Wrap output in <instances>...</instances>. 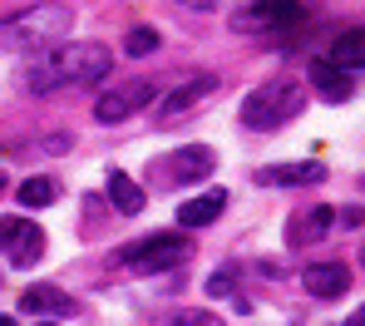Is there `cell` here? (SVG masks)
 Returning <instances> with one entry per match:
<instances>
[{
    "label": "cell",
    "mask_w": 365,
    "mask_h": 326,
    "mask_svg": "<svg viewBox=\"0 0 365 326\" xmlns=\"http://www.w3.org/2000/svg\"><path fill=\"white\" fill-rule=\"evenodd\" d=\"M326 65H336L341 74H356L365 65V30H346L336 45H331V55H326Z\"/></svg>",
    "instance_id": "cell-15"
},
{
    "label": "cell",
    "mask_w": 365,
    "mask_h": 326,
    "mask_svg": "<svg viewBox=\"0 0 365 326\" xmlns=\"http://www.w3.org/2000/svg\"><path fill=\"white\" fill-rule=\"evenodd\" d=\"M306 109V89L297 79H267L242 99V124L252 133H272Z\"/></svg>",
    "instance_id": "cell-3"
},
{
    "label": "cell",
    "mask_w": 365,
    "mask_h": 326,
    "mask_svg": "<svg viewBox=\"0 0 365 326\" xmlns=\"http://www.w3.org/2000/svg\"><path fill=\"white\" fill-rule=\"evenodd\" d=\"M331 223H336V213L326 208V203H306L302 213L287 223V238H292V248H306V243H321L326 233H331Z\"/></svg>",
    "instance_id": "cell-12"
},
{
    "label": "cell",
    "mask_w": 365,
    "mask_h": 326,
    "mask_svg": "<svg viewBox=\"0 0 365 326\" xmlns=\"http://www.w3.org/2000/svg\"><path fill=\"white\" fill-rule=\"evenodd\" d=\"M109 203L119 208L123 218H133V213H143V183H133L128 173H109Z\"/></svg>",
    "instance_id": "cell-17"
},
{
    "label": "cell",
    "mask_w": 365,
    "mask_h": 326,
    "mask_svg": "<svg viewBox=\"0 0 365 326\" xmlns=\"http://www.w3.org/2000/svg\"><path fill=\"white\" fill-rule=\"evenodd\" d=\"M20 312H40V317H74V312H79V302H74L69 292H60V287H25Z\"/></svg>",
    "instance_id": "cell-14"
},
{
    "label": "cell",
    "mask_w": 365,
    "mask_h": 326,
    "mask_svg": "<svg viewBox=\"0 0 365 326\" xmlns=\"http://www.w3.org/2000/svg\"><path fill=\"white\" fill-rule=\"evenodd\" d=\"M15 198H20L25 208H50V203H55V178H25Z\"/></svg>",
    "instance_id": "cell-18"
},
{
    "label": "cell",
    "mask_w": 365,
    "mask_h": 326,
    "mask_svg": "<svg viewBox=\"0 0 365 326\" xmlns=\"http://www.w3.org/2000/svg\"><path fill=\"white\" fill-rule=\"evenodd\" d=\"M217 74H192V79H182V84H173L163 99H158V124H173V119H182L187 109H197L202 99H212L217 94Z\"/></svg>",
    "instance_id": "cell-9"
},
{
    "label": "cell",
    "mask_w": 365,
    "mask_h": 326,
    "mask_svg": "<svg viewBox=\"0 0 365 326\" xmlns=\"http://www.w3.org/2000/svg\"><path fill=\"white\" fill-rule=\"evenodd\" d=\"M222 208H227V193L222 188H207V193L178 203V228H207V223L222 218Z\"/></svg>",
    "instance_id": "cell-13"
},
{
    "label": "cell",
    "mask_w": 365,
    "mask_h": 326,
    "mask_svg": "<svg viewBox=\"0 0 365 326\" xmlns=\"http://www.w3.org/2000/svg\"><path fill=\"white\" fill-rule=\"evenodd\" d=\"M346 326H365V317H351V322H346Z\"/></svg>",
    "instance_id": "cell-21"
},
{
    "label": "cell",
    "mask_w": 365,
    "mask_h": 326,
    "mask_svg": "<svg viewBox=\"0 0 365 326\" xmlns=\"http://www.w3.org/2000/svg\"><path fill=\"white\" fill-rule=\"evenodd\" d=\"M302 282H306L311 297L336 302V297L351 292V267H346V262H316V267H306V272H302Z\"/></svg>",
    "instance_id": "cell-11"
},
{
    "label": "cell",
    "mask_w": 365,
    "mask_h": 326,
    "mask_svg": "<svg viewBox=\"0 0 365 326\" xmlns=\"http://www.w3.org/2000/svg\"><path fill=\"white\" fill-rule=\"evenodd\" d=\"M0 188H5V178H0Z\"/></svg>",
    "instance_id": "cell-24"
},
{
    "label": "cell",
    "mask_w": 365,
    "mask_h": 326,
    "mask_svg": "<svg viewBox=\"0 0 365 326\" xmlns=\"http://www.w3.org/2000/svg\"><path fill=\"white\" fill-rule=\"evenodd\" d=\"M212 168H217V153H212L207 143H182V148H173V153L153 168V178H158L163 188H182V183H202Z\"/></svg>",
    "instance_id": "cell-4"
},
{
    "label": "cell",
    "mask_w": 365,
    "mask_h": 326,
    "mask_svg": "<svg viewBox=\"0 0 365 326\" xmlns=\"http://www.w3.org/2000/svg\"><path fill=\"white\" fill-rule=\"evenodd\" d=\"M0 253L10 267H35L45 258V233L30 218H0Z\"/></svg>",
    "instance_id": "cell-8"
},
{
    "label": "cell",
    "mask_w": 365,
    "mask_h": 326,
    "mask_svg": "<svg viewBox=\"0 0 365 326\" xmlns=\"http://www.w3.org/2000/svg\"><path fill=\"white\" fill-rule=\"evenodd\" d=\"M74 25V10L60 0H40V5H25L20 15H10L0 25V50H50L60 45Z\"/></svg>",
    "instance_id": "cell-2"
},
{
    "label": "cell",
    "mask_w": 365,
    "mask_h": 326,
    "mask_svg": "<svg viewBox=\"0 0 365 326\" xmlns=\"http://www.w3.org/2000/svg\"><path fill=\"white\" fill-rule=\"evenodd\" d=\"M153 99H158V79H128V84H114L94 99V119L99 124H123L128 114H138Z\"/></svg>",
    "instance_id": "cell-5"
},
{
    "label": "cell",
    "mask_w": 365,
    "mask_h": 326,
    "mask_svg": "<svg viewBox=\"0 0 365 326\" xmlns=\"http://www.w3.org/2000/svg\"><path fill=\"white\" fill-rule=\"evenodd\" d=\"M326 178V163L302 158V163H277V168H257V183L262 188H311Z\"/></svg>",
    "instance_id": "cell-10"
},
{
    "label": "cell",
    "mask_w": 365,
    "mask_h": 326,
    "mask_svg": "<svg viewBox=\"0 0 365 326\" xmlns=\"http://www.w3.org/2000/svg\"><path fill=\"white\" fill-rule=\"evenodd\" d=\"M40 326H60V322H50V317H45V322H40Z\"/></svg>",
    "instance_id": "cell-23"
},
{
    "label": "cell",
    "mask_w": 365,
    "mask_h": 326,
    "mask_svg": "<svg viewBox=\"0 0 365 326\" xmlns=\"http://www.w3.org/2000/svg\"><path fill=\"white\" fill-rule=\"evenodd\" d=\"M109 50L104 45H50V50H40L30 69H25V84H30V94H50V89H60V84H99L104 74H109Z\"/></svg>",
    "instance_id": "cell-1"
},
{
    "label": "cell",
    "mask_w": 365,
    "mask_h": 326,
    "mask_svg": "<svg viewBox=\"0 0 365 326\" xmlns=\"http://www.w3.org/2000/svg\"><path fill=\"white\" fill-rule=\"evenodd\" d=\"M187 258V238L182 233H153L143 243H133L128 253H119V262H128L133 272H168Z\"/></svg>",
    "instance_id": "cell-6"
},
{
    "label": "cell",
    "mask_w": 365,
    "mask_h": 326,
    "mask_svg": "<svg viewBox=\"0 0 365 326\" xmlns=\"http://www.w3.org/2000/svg\"><path fill=\"white\" fill-rule=\"evenodd\" d=\"M306 20V5L302 0H257L232 15V30H252V35H267V30H287V25H302Z\"/></svg>",
    "instance_id": "cell-7"
},
{
    "label": "cell",
    "mask_w": 365,
    "mask_h": 326,
    "mask_svg": "<svg viewBox=\"0 0 365 326\" xmlns=\"http://www.w3.org/2000/svg\"><path fill=\"white\" fill-rule=\"evenodd\" d=\"M311 84H316L331 104H346V99H351V74H341V69L326 65V60H316V65H311Z\"/></svg>",
    "instance_id": "cell-16"
},
{
    "label": "cell",
    "mask_w": 365,
    "mask_h": 326,
    "mask_svg": "<svg viewBox=\"0 0 365 326\" xmlns=\"http://www.w3.org/2000/svg\"><path fill=\"white\" fill-rule=\"evenodd\" d=\"M0 326H15V322H10V317H0Z\"/></svg>",
    "instance_id": "cell-22"
},
{
    "label": "cell",
    "mask_w": 365,
    "mask_h": 326,
    "mask_svg": "<svg viewBox=\"0 0 365 326\" xmlns=\"http://www.w3.org/2000/svg\"><path fill=\"white\" fill-rule=\"evenodd\" d=\"M207 292H212V297H227V292H232V272H217V277L207 282Z\"/></svg>",
    "instance_id": "cell-20"
},
{
    "label": "cell",
    "mask_w": 365,
    "mask_h": 326,
    "mask_svg": "<svg viewBox=\"0 0 365 326\" xmlns=\"http://www.w3.org/2000/svg\"><path fill=\"white\" fill-rule=\"evenodd\" d=\"M123 50H128V55H153V50H158V30H148V25H138V30H128V40H123Z\"/></svg>",
    "instance_id": "cell-19"
}]
</instances>
